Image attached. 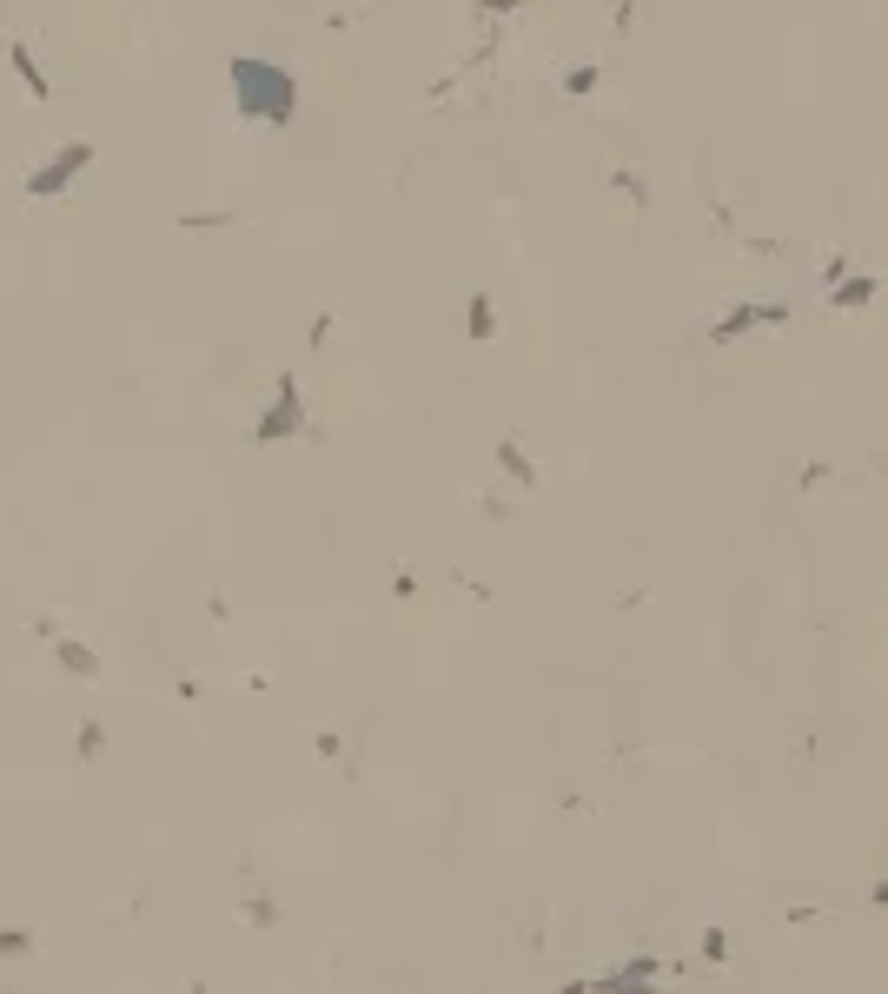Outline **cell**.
<instances>
[{
	"label": "cell",
	"mask_w": 888,
	"mask_h": 994,
	"mask_svg": "<svg viewBox=\"0 0 888 994\" xmlns=\"http://www.w3.org/2000/svg\"><path fill=\"white\" fill-rule=\"evenodd\" d=\"M875 908H888V882H881V888H875Z\"/></svg>",
	"instance_id": "obj_3"
},
{
	"label": "cell",
	"mask_w": 888,
	"mask_h": 994,
	"mask_svg": "<svg viewBox=\"0 0 888 994\" xmlns=\"http://www.w3.org/2000/svg\"><path fill=\"white\" fill-rule=\"evenodd\" d=\"M782 318H789V305H737L730 318H716V339H737L750 325H782Z\"/></svg>",
	"instance_id": "obj_1"
},
{
	"label": "cell",
	"mask_w": 888,
	"mask_h": 994,
	"mask_svg": "<svg viewBox=\"0 0 888 994\" xmlns=\"http://www.w3.org/2000/svg\"><path fill=\"white\" fill-rule=\"evenodd\" d=\"M868 299H875V279H868V272H855V279L836 286V305H868Z\"/></svg>",
	"instance_id": "obj_2"
}]
</instances>
